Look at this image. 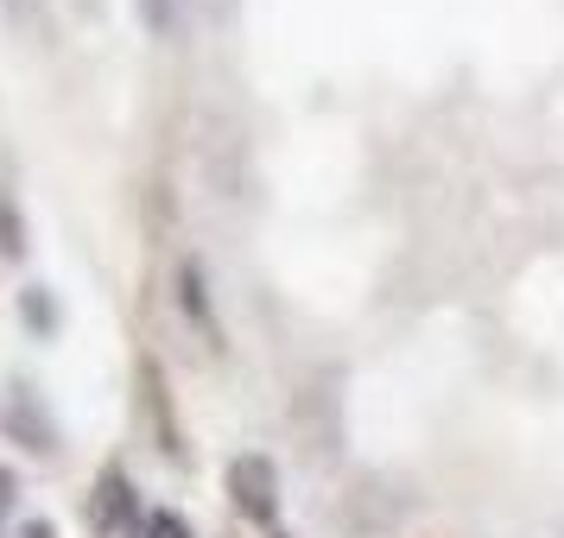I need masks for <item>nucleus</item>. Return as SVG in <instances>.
<instances>
[{
	"mask_svg": "<svg viewBox=\"0 0 564 538\" xmlns=\"http://www.w3.org/2000/svg\"><path fill=\"white\" fill-rule=\"evenodd\" d=\"M229 501H235L241 519L273 526V513H280V475H273V462L267 457H235L229 462Z\"/></svg>",
	"mask_w": 564,
	"mask_h": 538,
	"instance_id": "1",
	"label": "nucleus"
},
{
	"mask_svg": "<svg viewBox=\"0 0 564 538\" xmlns=\"http://www.w3.org/2000/svg\"><path fill=\"white\" fill-rule=\"evenodd\" d=\"M128 513H133V487H128L121 469H108L102 482H96V494H89V526H96V532H121Z\"/></svg>",
	"mask_w": 564,
	"mask_h": 538,
	"instance_id": "2",
	"label": "nucleus"
},
{
	"mask_svg": "<svg viewBox=\"0 0 564 538\" xmlns=\"http://www.w3.org/2000/svg\"><path fill=\"white\" fill-rule=\"evenodd\" d=\"M178 305H184V317L204 330L209 349H216V342H223V323H216V310H209V285H204V266H197V260L178 266Z\"/></svg>",
	"mask_w": 564,
	"mask_h": 538,
	"instance_id": "3",
	"label": "nucleus"
},
{
	"mask_svg": "<svg viewBox=\"0 0 564 538\" xmlns=\"http://www.w3.org/2000/svg\"><path fill=\"white\" fill-rule=\"evenodd\" d=\"M7 431L20 437L26 450H57V431H52V418H45V411L32 418V393H26V386H20V393H13V406H7Z\"/></svg>",
	"mask_w": 564,
	"mask_h": 538,
	"instance_id": "4",
	"label": "nucleus"
},
{
	"mask_svg": "<svg viewBox=\"0 0 564 538\" xmlns=\"http://www.w3.org/2000/svg\"><path fill=\"white\" fill-rule=\"evenodd\" d=\"M147 538H191V526H184L178 513H153L147 519Z\"/></svg>",
	"mask_w": 564,
	"mask_h": 538,
	"instance_id": "5",
	"label": "nucleus"
},
{
	"mask_svg": "<svg viewBox=\"0 0 564 538\" xmlns=\"http://www.w3.org/2000/svg\"><path fill=\"white\" fill-rule=\"evenodd\" d=\"M0 254H20V222H13L7 197H0Z\"/></svg>",
	"mask_w": 564,
	"mask_h": 538,
	"instance_id": "6",
	"label": "nucleus"
},
{
	"mask_svg": "<svg viewBox=\"0 0 564 538\" xmlns=\"http://www.w3.org/2000/svg\"><path fill=\"white\" fill-rule=\"evenodd\" d=\"M140 13H147V26H165L172 20V0H140Z\"/></svg>",
	"mask_w": 564,
	"mask_h": 538,
	"instance_id": "7",
	"label": "nucleus"
},
{
	"mask_svg": "<svg viewBox=\"0 0 564 538\" xmlns=\"http://www.w3.org/2000/svg\"><path fill=\"white\" fill-rule=\"evenodd\" d=\"M26 317H32V323H52V305L39 298V285H32V292H26Z\"/></svg>",
	"mask_w": 564,
	"mask_h": 538,
	"instance_id": "8",
	"label": "nucleus"
},
{
	"mask_svg": "<svg viewBox=\"0 0 564 538\" xmlns=\"http://www.w3.org/2000/svg\"><path fill=\"white\" fill-rule=\"evenodd\" d=\"M26 538H57V532L45 526V519H26Z\"/></svg>",
	"mask_w": 564,
	"mask_h": 538,
	"instance_id": "9",
	"label": "nucleus"
},
{
	"mask_svg": "<svg viewBox=\"0 0 564 538\" xmlns=\"http://www.w3.org/2000/svg\"><path fill=\"white\" fill-rule=\"evenodd\" d=\"M7 7H13V13H20V0H7Z\"/></svg>",
	"mask_w": 564,
	"mask_h": 538,
	"instance_id": "10",
	"label": "nucleus"
}]
</instances>
